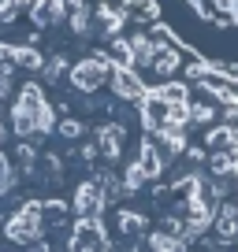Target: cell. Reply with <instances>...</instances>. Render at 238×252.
<instances>
[{
  "instance_id": "obj_1",
  "label": "cell",
  "mask_w": 238,
  "mask_h": 252,
  "mask_svg": "<svg viewBox=\"0 0 238 252\" xmlns=\"http://www.w3.org/2000/svg\"><path fill=\"white\" fill-rule=\"evenodd\" d=\"M0 252H238V71L153 0H0Z\"/></svg>"
},
{
  "instance_id": "obj_2",
  "label": "cell",
  "mask_w": 238,
  "mask_h": 252,
  "mask_svg": "<svg viewBox=\"0 0 238 252\" xmlns=\"http://www.w3.org/2000/svg\"><path fill=\"white\" fill-rule=\"evenodd\" d=\"M186 4H190L201 19H208V23L238 30V0H186Z\"/></svg>"
}]
</instances>
